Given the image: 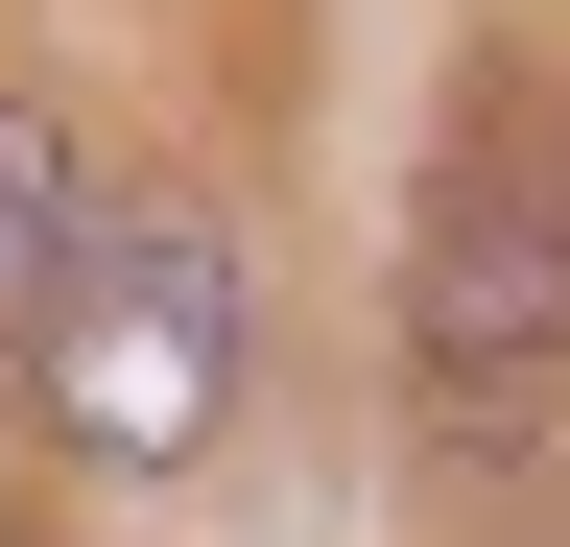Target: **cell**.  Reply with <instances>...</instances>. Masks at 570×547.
I'll return each mask as SVG.
<instances>
[{"mask_svg": "<svg viewBox=\"0 0 570 547\" xmlns=\"http://www.w3.org/2000/svg\"><path fill=\"white\" fill-rule=\"evenodd\" d=\"M48 429L96 452V476H167L238 429V262H214L190 215H119L96 262H71V310H48Z\"/></svg>", "mask_w": 570, "mask_h": 547, "instance_id": "cell-1", "label": "cell"}, {"mask_svg": "<svg viewBox=\"0 0 570 547\" xmlns=\"http://www.w3.org/2000/svg\"><path fill=\"white\" fill-rule=\"evenodd\" d=\"M404 358H428V404H547L570 381V191H523V167H452L404 215Z\"/></svg>", "mask_w": 570, "mask_h": 547, "instance_id": "cell-2", "label": "cell"}, {"mask_svg": "<svg viewBox=\"0 0 570 547\" xmlns=\"http://www.w3.org/2000/svg\"><path fill=\"white\" fill-rule=\"evenodd\" d=\"M71 119L48 96H0V358H48V310H71Z\"/></svg>", "mask_w": 570, "mask_h": 547, "instance_id": "cell-3", "label": "cell"}]
</instances>
